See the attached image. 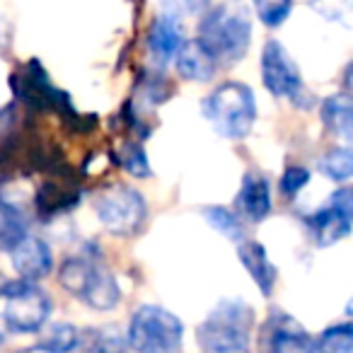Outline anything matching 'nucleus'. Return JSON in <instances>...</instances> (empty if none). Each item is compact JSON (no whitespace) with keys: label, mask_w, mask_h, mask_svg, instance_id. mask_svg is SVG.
<instances>
[{"label":"nucleus","mask_w":353,"mask_h":353,"mask_svg":"<svg viewBox=\"0 0 353 353\" xmlns=\"http://www.w3.org/2000/svg\"><path fill=\"white\" fill-rule=\"evenodd\" d=\"M182 3H184V8L196 17H203L211 10V0H182Z\"/></svg>","instance_id":"cd10ccee"},{"label":"nucleus","mask_w":353,"mask_h":353,"mask_svg":"<svg viewBox=\"0 0 353 353\" xmlns=\"http://www.w3.org/2000/svg\"><path fill=\"white\" fill-rule=\"evenodd\" d=\"M10 259L12 266H15L17 276L22 281H30V283H37V281L46 279L54 269V254H51V247L46 245L41 237L27 235L25 240H20L15 247L10 250Z\"/></svg>","instance_id":"f8f14e48"},{"label":"nucleus","mask_w":353,"mask_h":353,"mask_svg":"<svg viewBox=\"0 0 353 353\" xmlns=\"http://www.w3.org/2000/svg\"><path fill=\"white\" fill-rule=\"evenodd\" d=\"M203 218L211 223V228H216L221 235H225L228 240L232 242H242L245 240V228H242V221L235 211L223 206H208L203 208Z\"/></svg>","instance_id":"5701e85b"},{"label":"nucleus","mask_w":353,"mask_h":353,"mask_svg":"<svg viewBox=\"0 0 353 353\" xmlns=\"http://www.w3.org/2000/svg\"><path fill=\"white\" fill-rule=\"evenodd\" d=\"M261 83L274 97H288L295 102L305 94L298 63L276 39H269L261 49Z\"/></svg>","instance_id":"1a4fd4ad"},{"label":"nucleus","mask_w":353,"mask_h":353,"mask_svg":"<svg viewBox=\"0 0 353 353\" xmlns=\"http://www.w3.org/2000/svg\"><path fill=\"white\" fill-rule=\"evenodd\" d=\"M307 182H310V172L305 170V167H288V170L283 172V176H281L279 187L285 199H293L307 187Z\"/></svg>","instance_id":"bb28decb"},{"label":"nucleus","mask_w":353,"mask_h":353,"mask_svg":"<svg viewBox=\"0 0 353 353\" xmlns=\"http://www.w3.org/2000/svg\"><path fill=\"white\" fill-rule=\"evenodd\" d=\"M83 353H128L126 336L117 327H92L80 334Z\"/></svg>","instance_id":"a211bd4d"},{"label":"nucleus","mask_w":353,"mask_h":353,"mask_svg":"<svg viewBox=\"0 0 353 353\" xmlns=\"http://www.w3.org/2000/svg\"><path fill=\"white\" fill-rule=\"evenodd\" d=\"M174 65L184 80H196V83H208L216 75V61L203 51V46L196 39H189L176 51Z\"/></svg>","instance_id":"dca6fc26"},{"label":"nucleus","mask_w":353,"mask_h":353,"mask_svg":"<svg viewBox=\"0 0 353 353\" xmlns=\"http://www.w3.org/2000/svg\"><path fill=\"white\" fill-rule=\"evenodd\" d=\"M235 211L240 218L261 223L271 213V184L259 170L245 172L240 192L235 196Z\"/></svg>","instance_id":"ddd939ff"},{"label":"nucleus","mask_w":353,"mask_h":353,"mask_svg":"<svg viewBox=\"0 0 353 353\" xmlns=\"http://www.w3.org/2000/svg\"><path fill=\"white\" fill-rule=\"evenodd\" d=\"M312 336L307 329L283 310H271L261 327V348L264 353H310Z\"/></svg>","instance_id":"9b49d317"},{"label":"nucleus","mask_w":353,"mask_h":353,"mask_svg":"<svg viewBox=\"0 0 353 353\" xmlns=\"http://www.w3.org/2000/svg\"><path fill=\"white\" fill-rule=\"evenodd\" d=\"M307 225L312 230L314 240L319 247L336 245L339 240L351 232L353 225V194L351 189L341 187L339 192L332 194L327 203L319 211H314L307 218Z\"/></svg>","instance_id":"9d476101"},{"label":"nucleus","mask_w":353,"mask_h":353,"mask_svg":"<svg viewBox=\"0 0 353 353\" xmlns=\"http://www.w3.org/2000/svg\"><path fill=\"white\" fill-rule=\"evenodd\" d=\"M3 339H6V336H3V329H0V343H3Z\"/></svg>","instance_id":"2f4dec72"},{"label":"nucleus","mask_w":353,"mask_h":353,"mask_svg":"<svg viewBox=\"0 0 353 353\" xmlns=\"http://www.w3.org/2000/svg\"><path fill=\"white\" fill-rule=\"evenodd\" d=\"M119 165L133 176H150V162H148V155L143 150L141 143H123L121 150H119Z\"/></svg>","instance_id":"a878e982"},{"label":"nucleus","mask_w":353,"mask_h":353,"mask_svg":"<svg viewBox=\"0 0 353 353\" xmlns=\"http://www.w3.org/2000/svg\"><path fill=\"white\" fill-rule=\"evenodd\" d=\"M203 114L223 138L242 141L256 121L254 94L242 83H223L203 99Z\"/></svg>","instance_id":"20e7f679"},{"label":"nucleus","mask_w":353,"mask_h":353,"mask_svg":"<svg viewBox=\"0 0 353 353\" xmlns=\"http://www.w3.org/2000/svg\"><path fill=\"white\" fill-rule=\"evenodd\" d=\"M6 310H3V322L10 332L17 334H34L44 329L51 317V295L44 288L30 281H8L3 288Z\"/></svg>","instance_id":"6e6552de"},{"label":"nucleus","mask_w":353,"mask_h":353,"mask_svg":"<svg viewBox=\"0 0 353 353\" xmlns=\"http://www.w3.org/2000/svg\"><path fill=\"white\" fill-rule=\"evenodd\" d=\"M92 206L99 223L119 237L136 235L148 218V203L143 194L121 182L99 189L92 199Z\"/></svg>","instance_id":"0eeeda50"},{"label":"nucleus","mask_w":353,"mask_h":353,"mask_svg":"<svg viewBox=\"0 0 353 353\" xmlns=\"http://www.w3.org/2000/svg\"><path fill=\"white\" fill-rule=\"evenodd\" d=\"M10 83H12L15 94L30 109H37V112H56V114H61V119H65L70 126L85 128V117L73 109V102H70L68 92H63V90H59L51 83L49 73L41 68L39 61H30L25 68L12 75Z\"/></svg>","instance_id":"423d86ee"},{"label":"nucleus","mask_w":353,"mask_h":353,"mask_svg":"<svg viewBox=\"0 0 353 353\" xmlns=\"http://www.w3.org/2000/svg\"><path fill=\"white\" fill-rule=\"evenodd\" d=\"M59 281L70 295L92 310H114L121 300L114 274L92 254L68 256L59 269Z\"/></svg>","instance_id":"7ed1b4c3"},{"label":"nucleus","mask_w":353,"mask_h":353,"mask_svg":"<svg viewBox=\"0 0 353 353\" xmlns=\"http://www.w3.org/2000/svg\"><path fill=\"white\" fill-rule=\"evenodd\" d=\"M256 17L266 27H281L293 12V0H252Z\"/></svg>","instance_id":"393cba45"},{"label":"nucleus","mask_w":353,"mask_h":353,"mask_svg":"<svg viewBox=\"0 0 353 353\" xmlns=\"http://www.w3.org/2000/svg\"><path fill=\"white\" fill-rule=\"evenodd\" d=\"M6 283H8V279L3 274H0V298H3V288H6Z\"/></svg>","instance_id":"7c9ffc66"},{"label":"nucleus","mask_w":353,"mask_h":353,"mask_svg":"<svg viewBox=\"0 0 353 353\" xmlns=\"http://www.w3.org/2000/svg\"><path fill=\"white\" fill-rule=\"evenodd\" d=\"M237 256H240L242 266L247 269V274L252 276V281L256 283V288L261 290L264 298H269L276 288V279H279V269L271 264L269 254H266L264 245L256 240H242L237 242Z\"/></svg>","instance_id":"2eb2a0df"},{"label":"nucleus","mask_w":353,"mask_h":353,"mask_svg":"<svg viewBox=\"0 0 353 353\" xmlns=\"http://www.w3.org/2000/svg\"><path fill=\"white\" fill-rule=\"evenodd\" d=\"M254 332V310L240 298L221 300L196 327L203 353H247Z\"/></svg>","instance_id":"f03ea898"},{"label":"nucleus","mask_w":353,"mask_h":353,"mask_svg":"<svg viewBox=\"0 0 353 353\" xmlns=\"http://www.w3.org/2000/svg\"><path fill=\"white\" fill-rule=\"evenodd\" d=\"M12 121H15V107H6V109H0V133H8L12 126Z\"/></svg>","instance_id":"c85d7f7f"},{"label":"nucleus","mask_w":353,"mask_h":353,"mask_svg":"<svg viewBox=\"0 0 353 353\" xmlns=\"http://www.w3.org/2000/svg\"><path fill=\"white\" fill-rule=\"evenodd\" d=\"M184 324L160 305H143L131 314L126 343L136 353H179Z\"/></svg>","instance_id":"39448f33"},{"label":"nucleus","mask_w":353,"mask_h":353,"mask_svg":"<svg viewBox=\"0 0 353 353\" xmlns=\"http://www.w3.org/2000/svg\"><path fill=\"white\" fill-rule=\"evenodd\" d=\"M78 203V194L61 182H44L37 192V208L41 216H56L65 213Z\"/></svg>","instance_id":"6ab92c4d"},{"label":"nucleus","mask_w":353,"mask_h":353,"mask_svg":"<svg viewBox=\"0 0 353 353\" xmlns=\"http://www.w3.org/2000/svg\"><path fill=\"white\" fill-rule=\"evenodd\" d=\"M39 346L51 353H70L80 346V332L68 322H56L44 329Z\"/></svg>","instance_id":"4be33fe9"},{"label":"nucleus","mask_w":353,"mask_h":353,"mask_svg":"<svg viewBox=\"0 0 353 353\" xmlns=\"http://www.w3.org/2000/svg\"><path fill=\"white\" fill-rule=\"evenodd\" d=\"M319 172H322L327 179L332 182H348L353 174V152L348 148H336V150H329L327 155L319 160Z\"/></svg>","instance_id":"b1692460"},{"label":"nucleus","mask_w":353,"mask_h":353,"mask_svg":"<svg viewBox=\"0 0 353 353\" xmlns=\"http://www.w3.org/2000/svg\"><path fill=\"white\" fill-rule=\"evenodd\" d=\"M20 353H51V351H46V348H41V346H32V348H27V351H20Z\"/></svg>","instance_id":"c756f323"},{"label":"nucleus","mask_w":353,"mask_h":353,"mask_svg":"<svg viewBox=\"0 0 353 353\" xmlns=\"http://www.w3.org/2000/svg\"><path fill=\"white\" fill-rule=\"evenodd\" d=\"M27 235V221L20 208L0 201V252H10Z\"/></svg>","instance_id":"aec40b11"},{"label":"nucleus","mask_w":353,"mask_h":353,"mask_svg":"<svg viewBox=\"0 0 353 353\" xmlns=\"http://www.w3.org/2000/svg\"><path fill=\"white\" fill-rule=\"evenodd\" d=\"M322 121L332 136L341 138L343 143L353 141V102L348 92H336L322 102Z\"/></svg>","instance_id":"f3484780"},{"label":"nucleus","mask_w":353,"mask_h":353,"mask_svg":"<svg viewBox=\"0 0 353 353\" xmlns=\"http://www.w3.org/2000/svg\"><path fill=\"white\" fill-rule=\"evenodd\" d=\"M196 41L216 65H235L247 56L252 44V17L240 0H225L211 8L199 22Z\"/></svg>","instance_id":"f257e3e1"},{"label":"nucleus","mask_w":353,"mask_h":353,"mask_svg":"<svg viewBox=\"0 0 353 353\" xmlns=\"http://www.w3.org/2000/svg\"><path fill=\"white\" fill-rule=\"evenodd\" d=\"M310 353H353V327L348 322L324 329L310 346Z\"/></svg>","instance_id":"412c9836"},{"label":"nucleus","mask_w":353,"mask_h":353,"mask_svg":"<svg viewBox=\"0 0 353 353\" xmlns=\"http://www.w3.org/2000/svg\"><path fill=\"white\" fill-rule=\"evenodd\" d=\"M184 30L182 25L174 20L172 15H160L152 20L150 32H148V54H150L152 63L157 68H165L167 63H172L176 56V51L184 44Z\"/></svg>","instance_id":"4468645a"}]
</instances>
